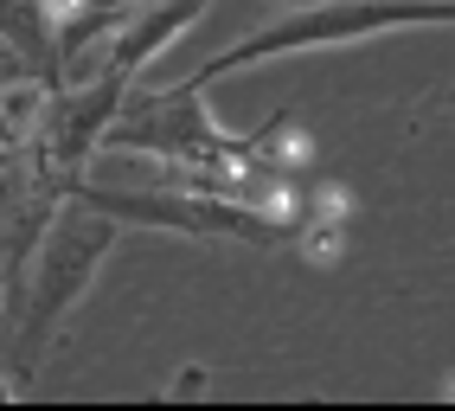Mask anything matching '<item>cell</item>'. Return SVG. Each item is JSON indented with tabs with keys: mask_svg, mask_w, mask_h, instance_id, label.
<instances>
[{
	"mask_svg": "<svg viewBox=\"0 0 455 411\" xmlns=\"http://www.w3.org/2000/svg\"><path fill=\"white\" fill-rule=\"evenodd\" d=\"M193 392H212V373H199V367H187V373H180V379H173V386H167L161 399H193Z\"/></svg>",
	"mask_w": 455,
	"mask_h": 411,
	"instance_id": "8",
	"label": "cell"
},
{
	"mask_svg": "<svg viewBox=\"0 0 455 411\" xmlns=\"http://www.w3.org/2000/svg\"><path fill=\"white\" fill-rule=\"evenodd\" d=\"M90 199L97 213L116 225H148V231H173V238H219V245H251V251H276L295 245L301 213L283 206H257V199H231V193H187V187H155V193H109V187H65Z\"/></svg>",
	"mask_w": 455,
	"mask_h": 411,
	"instance_id": "3",
	"label": "cell"
},
{
	"mask_svg": "<svg viewBox=\"0 0 455 411\" xmlns=\"http://www.w3.org/2000/svg\"><path fill=\"white\" fill-rule=\"evenodd\" d=\"M20 77H39L33 65H26V58L7 45V39H0V84H20Z\"/></svg>",
	"mask_w": 455,
	"mask_h": 411,
	"instance_id": "10",
	"label": "cell"
},
{
	"mask_svg": "<svg viewBox=\"0 0 455 411\" xmlns=\"http://www.w3.org/2000/svg\"><path fill=\"white\" fill-rule=\"evenodd\" d=\"M45 97H52L45 77L0 84V155H13V149H26V141H33L39 116H45Z\"/></svg>",
	"mask_w": 455,
	"mask_h": 411,
	"instance_id": "7",
	"label": "cell"
},
{
	"mask_svg": "<svg viewBox=\"0 0 455 411\" xmlns=\"http://www.w3.org/2000/svg\"><path fill=\"white\" fill-rule=\"evenodd\" d=\"M0 39H7L52 91H65V65H58V33H52L45 0H0Z\"/></svg>",
	"mask_w": 455,
	"mask_h": 411,
	"instance_id": "6",
	"label": "cell"
},
{
	"mask_svg": "<svg viewBox=\"0 0 455 411\" xmlns=\"http://www.w3.org/2000/svg\"><path fill=\"white\" fill-rule=\"evenodd\" d=\"M20 399V379H7V373H0V405H13Z\"/></svg>",
	"mask_w": 455,
	"mask_h": 411,
	"instance_id": "11",
	"label": "cell"
},
{
	"mask_svg": "<svg viewBox=\"0 0 455 411\" xmlns=\"http://www.w3.org/2000/svg\"><path fill=\"white\" fill-rule=\"evenodd\" d=\"M123 225L109 213H97L90 199H65L58 213L45 219V238H39V257H33V277H26L20 302H13V360L20 373H33L45 360V347L58 341V328L71 321V309L84 302V289L97 283L103 257L116 251Z\"/></svg>",
	"mask_w": 455,
	"mask_h": 411,
	"instance_id": "2",
	"label": "cell"
},
{
	"mask_svg": "<svg viewBox=\"0 0 455 411\" xmlns=\"http://www.w3.org/2000/svg\"><path fill=\"white\" fill-rule=\"evenodd\" d=\"M129 97H135V84L116 77V71H90L77 91H52L33 141H26V149H39V181L77 187L84 167L103 155V129L123 116Z\"/></svg>",
	"mask_w": 455,
	"mask_h": 411,
	"instance_id": "4",
	"label": "cell"
},
{
	"mask_svg": "<svg viewBox=\"0 0 455 411\" xmlns=\"http://www.w3.org/2000/svg\"><path fill=\"white\" fill-rule=\"evenodd\" d=\"M205 13H212V0H141V7L123 13V26L109 33V45L84 65V77L90 71H116V77L141 84V71L155 65L161 52H173V39H187Z\"/></svg>",
	"mask_w": 455,
	"mask_h": 411,
	"instance_id": "5",
	"label": "cell"
},
{
	"mask_svg": "<svg viewBox=\"0 0 455 411\" xmlns=\"http://www.w3.org/2000/svg\"><path fill=\"white\" fill-rule=\"evenodd\" d=\"M411 26H455V0H308V7H283L269 26L244 33L225 52H212L180 84L205 91V84H219L231 71H251V65H276V58H295V52L366 45V39H385V33H411Z\"/></svg>",
	"mask_w": 455,
	"mask_h": 411,
	"instance_id": "1",
	"label": "cell"
},
{
	"mask_svg": "<svg viewBox=\"0 0 455 411\" xmlns=\"http://www.w3.org/2000/svg\"><path fill=\"white\" fill-rule=\"evenodd\" d=\"M443 399H449V405H455V373H449V379H443Z\"/></svg>",
	"mask_w": 455,
	"mask_h": 411,
	"instance_id": "12",
	"label": "cell"
},
{
	"mask_svg": "<svg viewBox=\"0 0 455 411\" xmlns=\"http://www.w3.org/2000/svg\"><path fill=\"white\" fill-rule=\"evenodd\" d=\"M436 116H449V123H455V84H443V91L417 109V129H423V123H436Z\"/></svg>",
	"mask_w": 455,
	"mask_h": 411,
	"instance_id": "9",
	"label": "cell"
}]
</instances>
